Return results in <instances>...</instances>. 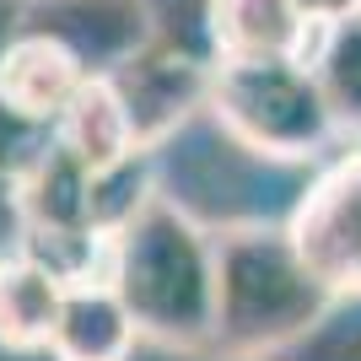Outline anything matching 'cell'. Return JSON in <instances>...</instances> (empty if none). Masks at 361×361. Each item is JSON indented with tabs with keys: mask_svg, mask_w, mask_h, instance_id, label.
<instances>
[{
	"mask_svg": "<svg viewBox=\"0 0 361 361\" xmlns=\"http://www.w3.org/2000/svg\"><path fill=\"white\" fill-rule=\"evenodd\" d=\"M27 243V205H22V178L0 173V259L22 254Z\"/></svg>",
	"mask_w": 361,
	"mask_h": 361,
	"instance_id": "17",
	"label": "cell"
},
{
	"mask_svg": "<svg viewBox=\"0 0 361 361\" xmlns=\"http://www.w3.org/2000/svg\"><path fill=\"white\" fill-rule=\"evenodd\" d=\"M54 140L65 151H75L92 173H103V167L124 162V157H135V130H130V114H124L119 92L108 75H87L81 92H75L65 114L54 119Z\"/></svg>",
	"mask_w": 361,
	"mask_h": 361,
	"instance_id": "10",
	"label": "cell"
},
{
	"mask_svg": "<svg viewBox=\"0 0 361 361\" xmlns=\"http://www.w3.org/2000/svg\"><path fill=\"white\" fill-rule=\"evenodd\" d=\"M205 22L221 60H302L313 32L297 0H211Z\"/></svg>",
	"mask_w": 361,
	"mask_h": 361,
	"instance_id": "9",
	"label": "cell"
},
{
	"mask_svg": "<svg viewBox=\"0 0 361 361\" xmlns=\"http://www.w3.org/2000/svg\"><path fill=\"white\" fill-rule=\"evenodd\" d=\"M286 232L297 243V254L307 259V270L334 297L340 291H361V157L334 162L297 200Z\"/></svg>",
	"mask_w": 361,
	"mask_h": 361,
	"instance_id": "4",
	"label": "cell"
},
{
	"mask_svg": "<svg viewBox=\"0 0 361 361\" xmlns=\"http://www.w3.org/2000/svg\"><path fill=\"white\" fill-rule=\"evenodd\" d=\"M318 32L324 38H318L307 65H313L318 87H324V97L334 108V124L361 130V11L334 22V27H318Z\"/></svg>",
	"mask_w": 361,
	"mask_h": 361,
	"instance_id": "13",
	"label": "cell"
},
{
	"mask_svg": "<svg viewBox=\"0 0 361 361\" xmlns=\"http://www.w3.org/2000/svg\"><path fill=\"white\" fill-rule=\"evenodd\" d=\"M329 297L286 226H232L216 238V329L205 350L221 361H264L291 345Z\"/></svg>",
	"mask_w": 361,
	"mask_h": 361,
	"instance_id": "2",
	"label": "cell"
},
{
	"mask_svg": "<svg viewBox=\"0 0 361 361\" xmlns=\"http://www.w3.org/2000/svg\"><path fill=\"white\" fill-rule=\"evenodd\" d=\"M264 361H361V291H340L307 329Z\"/></svg>",
	"mask_w": 361,
	"mask_h": 361,
	"instance_id": "15",
	"label": "cell"
},
{
	"mask_svg": "<svg viewBox=\"0 0 361 361\" xmlns=\"http://www.w3.org/2000/svg\"><path fill=\"white\" fill-rule=\"evenodd\" d=\"M81 81H87V71H81V60L71 49L44 38V32H27V27L16 32V44L0 60V97L38 124L60 119L65 103L81 92Z\"/></svg>",
	"mask_w": 361,
	"mask_h": 361,
	"instance_id": "7",
	"label": "cell"
},
{
	"mask_svg": "<svg viewBox=\"0 0 361 361\" xmlns=\"http://www.w3.org/2000/svg\"><path fill=\"white\" fill-rule=\"evenodd\" d=\"M22 27L65 44L87 75H114L140 49L157 44L146 0H27Z\"/></svg>",
	"mask_w": 361,
	"mask_h": 361,
	"instance_id": "5",
	"label": "cell"
},
{
	"mask_svg": "<svg viewBox=\"0 0 361 361\" xmlns=\"http://www.w3.org/2000/svg\"><path fill=\"white\" fill-rule=\"evenodd\" d=\"M22 205L27 226H60V232L92 226V167L60 140H49L38 162L22 173Z\"/></svg>",
	"mask_w": 361,
	"mask_h": 361,
	"instance_id": "12",
	"label": "cell"
},
{
	"mask_svg": "<svg viewBox=\"0 0 361 361\" xmlns=\"http://www.w3.org/2000/svg\"><path fill=\"white\" fill-rule=\"evenodd\" d=\"M140 329L119 291L108 281H81L65 286V307L49 334V356L54 361H130Z\"/></svg>",
	"mask_w": 361,
	"mask_h": 361,
	"instance_id": "8",
	"label": "cell"
},
{
	"mask_svg": "<svg viewBox=\"0 0 361 361\" xmlns=\"http://www.w3.org/2000/svg\"><path fill=\"white\" fill-rule=\"evenodd\" d=\"M114 92H119L124 114H130V130H135L140 151H157L162 140H173L183 124L195 119L200 108H211V81L216 71H205L189 54H173V49H140L130 65L108 75Z\"/></svg>",
	"mask_w": 361,
	"mask_h": 361,
	"instance_id": "6",
	"label": "cell"
},
{
	"mask_svg": "<svg viewBox=\"0 0 361 361\" xmlns=\"http://www.w3.org/2000/svg\"><path fill=\"white\" fill-rule=\"evenodd\" d=\"M151 195H157L151 151H135V157H124V162L92 173V232L114 238L119 226H130L140 211H146Z\"/></svg>",
	"mask_w": 361,
	"mask_h": 361,
	"instance_id": "14",
	"label": "cell"
},
{
	"mask_svg": "<svg viewBox=\"0 0 361 361\" xmlns=\"http://www.w3.org/2000/svg\"><path fill=\"white\" fill-rule=\"evenodd\" d=\"M108 286L135 329L173 350H205L216 329V238L178 200L151 195L146 211L108 238Z\"/></svg>",
	"mask_w": 361,
	"mask_h": 361,
	"instance_id": "1",
	"label": "cell"
},
{
	"mask_svg": "<svg viewBox=\"0 0 361 361\" xmlns=\"http://www.w3.org/2000/svg\"><path fill=\"white\" fill-rule=\"evenodd\" d=\"M302 16H307V27H334V22H345V16L361 11V0H297Z\"/></svg>",
	"mask_w": 361,
	"mask_h": 361,
	"instance_id": "18",
	"label": "cell"
},
{
	"mask_svg": "<svg viewBox=\"0 0 361 361\" xmlns=\"http://www.w3.org/2000/svg\"><path fill=\"white\" fill-rule=\"evenodd\" d=\"M54 140V124H38L27 114H16L6 97H0V173H11L22 178L32 162H38V151Z\"/></svg>",
	"mask_w": 361,
	"mask_h": 361,
	"instance_id": "16",
	"label": "cell"
},
{
	"mask_svg": "<svg viewBox=\"0 0 361 361\" xmlns=\"http://www.w3.org/2000/svg\"><path fill=\"white\" fill-rule=\"evenodd\" d=\"M65 307V281L38 259H0V345L6 350H49L54 318Z\"/></svg>",
	"mask_w": 361,
	"mask_h": 361,
	"instance_id": "11",
	"label": "cell"
},
{
	"mask_svg": "<svg viewBox=\"0 0 361 361\" xmlns=\"http://www.w3.org/2000/svg\"><path fill=\"white\" fill-rule=\"evenodd\" d=\"M211 114L243 151L275 162H302L340 130L307 60H221Z\"/></svg>",
	"mask_w": 361,
	"mask_h": 361,
	"instance_id": "3",
	"label": "cell"
},
{
	"mask_svg": "<svg viewBox=\"0 0 361 361\" xmlns=\"http://www.w3.org/2000/svg\"><path fill=\"white\" fill-rule=\"evenodd\" d=\"M22 6H27V0H0V60H6V49H11L16 32H22Z\"/></svg>",
	"mask_w": 361,
	"mask_h": 361,
	"instance_id": "19",
	"label": "cell"
}]
</instances>
